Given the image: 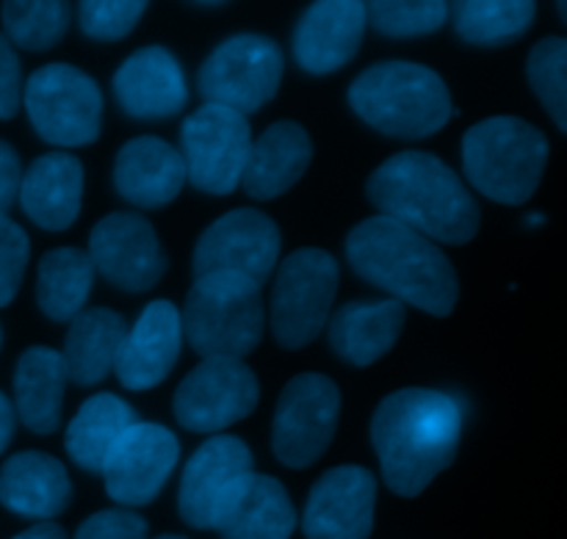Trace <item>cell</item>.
<instances>
[{"mask_svg":"<svg viewBox=\"0 0 567 539\" xmlns=\"http://www.w3.org/2000/svg\"><path fill=\"white\" fill-rule=\"evenodd\" d=\"M548 164V138L518 116H491L463 136V169L471 186L502 205H524Z\"/></svg>","mask_w":567,"mask_h":539,"instance_id":"5","label":"cell"},{"mask_svg":"<svg viewBox=\"0 0 567 539\" xmlns=\"http://www.w3.org/2000/svg\"><path fill=\"white\" fill-rule=\"evenodd\" d=\"M0 20L11 48L17 44L31 53H42L64 39L70 28V6L61 0H9L0 6Z\"/></svg>","mask_w":567,"mask_h":539,"instance_id":"32","label":"cell"},{"mask_svg":"<svg viewBox=\"0 0 567 539\" xmlns=\"http://www.w3.org/2000/svg\"><path fill=\"white\" fill-rule=\"evenodd\" d=\"M33 131L53 147H86L103 131V92L72 64H44L22 89Z\"/></svg>","mask_w":567,"mask_h":539,"instance_id":"8","label":"cell"},{"mask_svg":"<svg viewBox=\"0 0 567 539\" xmlns=\"http://www.w3.org/2000/svg\"><path fill=\"white\" fill-rule=\"evenodd\" d=\"M377 479L360 465L327 470L310 490L302 515L308 539H369L374 531Z\"/></svg>","mask_w":567,"mask_h":539,"instance_id":"16","label":"cell"},{"mask_svg":"<svg viewBox=\"0 0 567 539\" xmlns=\"http://www.w3.org/2000/svg\"><path fill=\"white\" fill-rule=\"evenodd\" d=\"M147 520L127 509H103L78 526L75 539H147Z\"/></svg>","mask_w":567,"mask_h":539,"instance_id":"37","label":"cell"},{"mask_svg":"<svg viewBox=\"0 0 567 539\" xmlns=\"http://www.w3.org/2000/svg\"><path fill=\"white\" fill-rule=\"evenodd\" d=\"M17 199L28 219L42 230H70L83 208V164L61 149L42 155L22 172Z\"/></svg>","mask_w":567,"mask_h":539,"instance_id":"23","label":"cell"},{"mask_svg":"<svg viewBox=\"0 0 567 539\" xmlns=\"http://www.w3.org/2000/svg\"><path fill=\"white\" fill-rule=\"evenodd\" d=\"M186 186L181 149L158 136H138L122 144L114 160V188L122 199L144 210L175 203Z\"/></svg>","mask_w":567,"mask_h":539,"instance_id":"21","label":"cell"},{"mask_svg":"<svg viewBox=\"0 0 567 539\" xmlns=\"http://www.w3.org/2000/svg\"><path fill=\"white\" fill-rule=\"evenodd\" d=\"M70 501V474L53 454L20 452L0 468V504L20 518L50 524Z\"/></svg>","mask_w":567,"mask_h":539,"instance_id":"24","label":"cell"},{"mask_svg":"<svg viewBox=\"0 0 567 539\" xmlns=\"http://www.w3.org/2000/svg\"><path fill=\"white\" fill-rule=\"evenodd\" d=\"M28 258H31V243L25 230L14 219L0 214V308L14 302L25 277Z\"/></svg>","mask_w":567,"mask_h":539,"instance_id":"36","label":"cell"},{"mask_svg":"<svg viewBox=\"0 0 567 539\" xmlns=\"http://www.w3.org/2000/svg\"><path fill=\"white\" fill-rule=\"evenodd\" d=\"M463 404L443 391L402 387L371 418V446L388 490L415 498L452 468L463 437Z\"/></svg>","mask_w":567,"mask_h":539,"instance_id":"1","label":"cell"},{"mask_svg":"<svg viewBox=\"0 0 567 539\" xmlns=\"http://www.w3.org/2000/svg\"><path fill=\"white\" fill-rule=\"evenodd\" d=\"M343 249L349 266L396 302L413 304L437 319L457 308L460 280L452 260L410 227L388 216H371L352 227Z\"/></svg>","mask_w":567,"mask_h":539,"instance_id":"3","label":"cell"},{"mask_svg":"<svg viewBox=\"0 0 567 539\" xmlns=\"http://www.w3.org/2000/svg\"><path fill=\"white\" fill-rule=\"evenodd\" d=\"M20 183H22V164L20 155L14 153L11 144L0 138V214H9L14 208L17 197H20Z\"/></svg>","mask_w":567,"mask_h":539,"instance_id":"39","label":"cell"},{"mask_svg":"<svg viewBox=\"0 0 567 539\" xmlns=\"http://www.w3.org/2000/svg\"><path fill=\"white\" fill-rule=\"evenodd\" d=\"M408 308L396 299H358L332 315L330 346L343 363L369 369L396 346Z\"/></svg>","mask_w":567,"mask_h":539,"instance_id":"26","label":"cell"},{"mask_svg":"<svg viewBox=\"0 0 567 539\" xmlns=\"http://www.w3.org/2000/svg\"><path fill=\"white\" fill-rule=\"evenodd\" d=\"M89 260L94 271L114 288L127 293L153 291L169 269L158 232L147 216L133 210H114L92 227L89 236Z\"/></svg>","mask_w":567,"mask_h":539,"instance_id":"13","label":"cell"},{"mask_svg":"<svg viewBox=\"0 0 567 539\" xmlns=\"http://www.w3.org/2000/svg\"><path fill=\"white\" fill-rule=\"evenodd\" d=\"M147 3L142 0H83L78 6V22L89 39L120 42L142 20Z\"/></svg>","mask_w":567,"mask_h":539,"instance_id":"35","label":"cell"},{"mask_svg":"<svg viewBox=\"0 0 567 539\" xmlns=\"http://www.w3.org/2000/svg\"><path fill=\"white\" fill-rule=\"evenodd\" d=\"M449 20L443 0H374L365 6V22L388 39H415L441 31Z\"/></svg>","mask_w":567,"mask_h":539,"instance_id":"33","label":"cell"},{"mask_svg":"<svg viewBox=\"0 0 567 539\" xmlns=\"http://www.w3.org/2000/svg\"><path fill=\"white\" fill-rule=\"evenodd\" d=\"M313 160V142L299 122L282 120L252 142L241 186L252 199H275L291 191Z\"/></svg>","mask_w":567,"mask_h":539,"instance_id":"25","label":"cell"},{"mask_svg":"<svg viewBox=\"0 0 567 539\" xmlns=\"http://www.w3.org/2000/svg\"><path fill=\"white\" fill-rule=\"evenodd\" d=\"M14 539H66V531L55 524H37L22 531V535H17Z\"/></svg>","mask_w":567,"mask_h":539,"instance_id":"41","label":"cell"},{"mask_svg":"<svg viewBox=\"0 0 567 539\" xmlns=\"http://www.w3.org/2000/svg\"><path fill=\"white\" fill-rule=\"evenodd\" d=\"M341 269L324 249H297L280 263L271 288L269 326L288 352L310 346L330 321Z\"/></svg>","mask_w":567,"mask_h":539,"instance_id":"7","label":"cell"},{"mask_svg":"<svg viewBox=\"0 0 567 539\" xmlns=\"http://www.w3.org/2000/svg\"><path fill=\"white\" fill-rule=\"evenodd\" d=\"M17 429V413H14V404L9 402L6 393H0V454L9 448L11 437H14Z\"/></svg>","mask_w":567,"mask_h":539,"instance_id":"40","label":"cell"},{"mask_svg":"<svg viewBox=\"0 0 567 539\" xmlns=\"http://www.w3.org/2000/svg\"><path fill=\"white\" fill-rule=\"evenodd\" d=\"M341 415V391L324 374H299L282 387L271 424V452L286 468L305 470L330 448Z\"/></svg>","mask_w":567,"mask_h":539,"instance_id":"11","label":"cell"},{"mask_svg":"<svg viewBox=\"0 0 567 539\" xmlns=\"http://www.w3.org/2000/svg\"><path fill=\"white\" fill-rule=\"evenodd\" d=\"M282 50L264 33H236L203 61L197 89L210 105H225L238 114H255L271 103L280 89Z\"/></svg>","mask_w":567,"mask_h":539,"instance_id":"9","label":"cell"},{"mask_svg":"<svg viewBox=\"0 0 567 539\" xmlns=\"http://www.w3.org/2000/svg\"><path fill=\"white\" fill-rule=\"evenodd\" d=\"M181 326L192 349L205 357L244 360L264 341L266 308L258 282L233 271L194 277Z\"/></svg>","mask_w":567,"mask_h":539,"instance_id":"6","label":"cell"},{"mask_svg":"<svg viewBox=\"0 0 567 539\" xmlns=\"http://www.w3.org/2000/svg\"><path fill=\"white\" fill-rule=\"evenodd\" d=\"M66 365L59 349L31 346L14 369V413L33 435H53L61 424Z\"/></svg>","mask_w":567,"mask_h":539,"instance_id":"27","label":"cell"},{"mask_svg":"<svg viewBox=\"0 0 567 539\" xmlns=\"http://www.w3.org/2000/svg\"><path fill=\"white\" fill-rule=\"evenodd\" d=\"M120 108L133 120H169L188 103L186 75L181 61L161 44L142 48L122 61L114 75Z\"/></svg>","mask_w":567,"mask_h":539,"instance_id":"20","label":"cell"},{"mask_svg":"<svg viewBox=\"0 0 567 539\" xmlns=\"http://www.w3.org/2000/svg\"><path fill=\"white\" fill-rule=\"evenodd\" d=\"M280 227L255 208H236L219 216L194 247V277L233 271L264 286L280 263Z\"/></svg>","mask_w":567,"mask_h":539,"instance_id":"14","label":"cell"},{"mask_svg":"<svg viewBox=\"0 0 567 539\" xmlns=\"http://www.w3.org/2000/svg\"><path fill=\"white\" fill-rule=\"evenodd\" d=\"M94 266L86 249L59 247L42 255L37 269V304L50 321L64 324L86 310L94 282Z\"/></svg>","mask_w":567,"mask_h":539,"instance_id":"30","label":"cell"},{"mask_svg":"<svg viewBox=\"0 0 567 539\" xmlns=\"http://www.w3.org/2000/svg\"><path fill=\"white\" fill-rule=\"evenodd\" d=\"M194 6H203V9H221L225 3H194Z\"/></svg>","mask_w":567,"mask_h":539,"instance_id":"42","label":"cell"},{"mask_svg":"<svg viewBox=\"0 0 567 539\" xmlns=\"http://www.w3.org/2000/svg\"><path fill=\"white\" fill-rule=\"evenodd\" d=\"M252 470V452L233 435H214L192 454L183 468L177 509L183 524L192 529L210 531L221 504L233 487Z\"/></svg>","mask_w":567,"mask_h":539,"instance_id":"17","label":"cell"},{"mask_svg":"<svg viewBox=\"0 0 567 539\" xmlns=\"http://www.w3.org/2000/svg\"><path fill=\"white\" fill-rule=\"evenodd\" d=\"M297 509L286 487L269 474L249 470L221 504L214 529L225 539H291Z\"/></svg>","mask_w":567,"mask_h":539,"instance_id":"22","label":"cell"},{"mask_svg":"<svg viewBox=\"0 0 567 539\" xmlns=\"http://www.w3.org/2000/svg\"><path fill=\"white\" fill-rule=\"evenodd\" d=\"M260 402V382L244 360L205 357L177 385L175 418L183 429L216 435L249 418Z\"/></svg>","mask_w":567,"mask_h":539,"instance_id":"12","label":"cell"},{"mask_svg":"<svg viewBox=\"0 0 567 539\" xmlns=\"http://www.w3.org/2000/svg\"><path fill=\"white\" fill-rule=\"evenodd\" d=\"M365 25L360 0L310 3L293 31V59L310 75H330L358 55Z\"/></svg>","mask_w":567,"mask_h":539,"instance_id":"19","label":"cell"},{"mask_svg":"<svg viewBox=\"0 0 567 539\" xmlns=\"http://www.w3.org/2000/svg\"><path fill=\"white\" fill-rule=\"evenodd\" d=\"M127 324L116 310L86 308L70 321L64 341L66 376L78 387H94L114 371Z\"/></svg>","mask_w":567,"mask_h":539,"instance_id":"28","label":"cell"},{"mask_svg":"<svg viewBox=\"0 0 567 539\" xmlns=\"http://www.w3.org/2000/svg\"><path fill=\"white\" fill-rule=\"evenodd\" d=\"M535 11L532 0H460L454 3V28L463 42L498 48L524 37Z\"/></svg>","mask_w":567,"mask_h":539,"instance_id":"31","label":"cell"},{"mask_svg":"<svg viewBox=\"0 0 567 539\" xmlns=\"http://www.w3.org/2000/svg\"><path fill=\"white\" fill-rule=\"evenodd\" d=\"M181 349V310L169 299H155L125 332L114 363L116 380L125 391H153L172 374Z\"/></svg>","mask_w":567,"mask_h":539,"instance_id":"18","label":"cell"},{"mask_svg":"<svg viewBox=\"0 0 567 539\" xmlns=\"http://www.w3.org/2000/svg\"><path fill=\"white\" fill-rule=\"evenodd\" d=\"M22 105L20 59L9 39L0 33V120H11Z\"/></svg>","mask_w":567,"mask_h":539,"instance_id":"38","label":"cell"},{"mask_svg":"<svg viewBox=\"0 0 567 539\" xmlns=\"http://www.w3.org/2000/svg\"><path fill=\"white\" fill-rule=\"evenodd\" d=\"M177 459L181 443L175 432L161 424L136 421L105 459V493L122 507H147L161 496Z\"/></svg>","mask_w":567,"mask_h":539,"instance_id":"15","label":"cell"},{"mask_svg":"<svg viewBox=\"0 0 567 539\" xmlns=\"http://www.w3.org/2000/svg\"><path fill=\"white\" fill-rule=\"evenodd\" d=\"M349 105L365 125L408 142L435 136L454 116L443 77L415 61H380L363 70L349 86Z\"/></svg>","mask_w":567,"mask_h":539,"instance_id":"4","label":"cell"},{"mask_svg":"<svg viewBox=\"0 0 567 539\" xmlns=\"http://www.w3.org/2000/svg\"><path fill=\"white\" fill-rule=\"evenodd\" d=\"M136 421V410L125 398L114 393H94L81 404L75 418L66 426V454L78 468L89 474H103L109 454Z\"/></svg>","mask_w":567,"mask_h":539,"instance_id":"29","label":"cell"},{"mask_svg":"<svg viewBox=\"0 0 567 539\" xmlns=\"http://www.w3.org/2000/svg\"><path fill=\"white\" fill-rule=\"evenodd\" d=\"M0 343H3V332H0Z\"/></svg>","mask_w":567,"mask_h":539,"instance_id":"44","label":"cell"},{"mask_svg":"<svg viewBox=\"0 0 567 539\" xmlns=\"http://www.w3.org/2000/svg\"><path fill=\"white\" fill-rule=\"evenodd\" d=\"M369 203L432 243L463 247L480 232L482 210L457 172L419 149L391 155L365 183Z\"/></svg>","mask_w":567,"mask_h":539,"instance_id":"2","label":"cell"},{"mask_svg":"<svg viewBox=\"0 0 567 539\" xmlns=\"http://www.w3.org/2000/svg\"><path fill=\"white\" fill-rule=\"evenodd\" d=\"M526 75L532 89L551 114L554 125L567 131V42L563 37H548L532 48L526 61Z\"/></svg>","mask_w":567,"mask_h":539,"instance_id":"34","label":"cell"},{"mask_svg":"<svg viewBox=\"0 0 567 539\" xmlns=\"http://www.w3.org/2000/svg\"><path fill=\"white\" fill-rule=\"evenodd\" d=\"M252 147L247 116L225 105H199L181 127V158L186 180L214 197H227L241 186L244 166Z\"/></svg>","mask_w":567,"mask_h":539,"instance_id":"10","label":"cell"},{"mask_svg":"<svg viewBox=\"0 0 567 539\" xmlns=\"http://www.w3.org/2000/svg\"><path fill=\"white\" fill-rule=\"evenodd\" d=\"M158 539H186V537H181V535H164V537H158Z\"/></svg>","mask_w":567,"mask_h":539,"instance_id":"43","label":"cell"}]
</instances>
